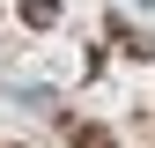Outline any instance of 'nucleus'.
<instances>
[{
  "instance_id": "obj_1",
  "label": "nucleus",
  "mask_w": 155,
  "mask_h": 148,
  "mask_svg": "<svg viewBox=\"0 0 155 148\" xmlns=\"http://www.w3.org/2000/svg\"><path fill=\"white\" fill-rule=\"evenodd\" d=\"M59 126H67V133H74V148H118V141L104 133V126H81V119H59Z\"/></svg>"
}]
</instances>
